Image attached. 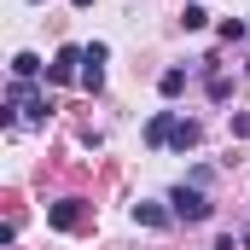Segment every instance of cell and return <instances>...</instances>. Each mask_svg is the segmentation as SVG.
<instances>
[{"label":"cell","instance_id":"cell-1","mask_svg":"<svg viewBox=\"0 0 250 250\" xmlns=\"http://www.w3.org/2000/svg\"><path fill=\"white\" fill-rule=\"evenodd\" d=\"M169 204H175V221H209V198H204L198 187H175Z\"/></svg>","mask_w":250,"mask_h":250},{"label":"cell","instance_id":"cell-2","mask_svg":"<svg viewBox=\"0 0 250 250\" xmlns=\"http://www.w3.org/2000/svg\"><path fill=\"white\" fill-rule=\"evenodd\" d=\"M82 87L87 93H99L105 87V47L93 41V47H82Z\"/></svg>","mask_w":250,"mask_h":250},{"label":"cell","instance_id":"cell-3","mask_svg":"<svg viewBox=\"0 0 250 250\" xmlns=\"http://www.w3.org/2000/svg\"><path fill=\"white\" fill-rule=\"evenodd\" d=\"M47 221H53V227H59V233H70V227H76V221H82V198H59V204H53V209H47Z\"/></svg>","mask_w":250,"mask_h":250},{"label":"cell","instance_id":"cell-4","mask_svg":"<svg viewBox=\"0 0 250 250\" xmlns=\"http://www.w3.org/2000/svg\"><path fill=\"white\" fill-rule=\"evenodd\" d=\"M76 64H82V47H64L59 59L47 64V82H70V76H76Z\"/></svg>","mask_w":250,"mask_h":250},{"label":"cell","instance_id":"cell-5","mask_svg":"<svg viewBox=\"0 0 250 250\" xmlns=\"http://www.w3.org/2000/svg\"><path fill=\"white\" fill-rule=\"evenodd\" d=\"M146 140H151V146H169V140H175V117H169V111H157V117L146 123Z\"/></svg>","mask_w":250,"mask_h":250},{"label":"cell","instance_id":"cell-6","mask_svg":"<svg viewBox=\"0 0 250 250\" xmlns=\"http://www.w3.org/2000/svg\"><path fill=\"white\" fill-rule=\"evenodd\" d=\"M169 215L175 209H163V204H134V221L140 227H169Z\"/></svg>","mask_w":250,"mask_h":250},{"label":"cell","instance_id":"cell-7","mask_svg":"<svg viewBox=\"0 0 250 250\" xmlns=\"http://www.w3.org/2000/svg\"><path fill=\"white\" fill-rule=\"evenodd\" d=\"M157 93H163V99L187 93V70H163V76H157Z\"/></svg>","mask_w":250,"mask_h":250},{"label":"cell","instance_id":"cell-8","mask_svg":"<svg viewBox=\"0 0 250 250\" xmlns=\"http://www.w3.org/2000/svg\"><path fill=\"white\" fill-rule=\"evenodd\" d=\"M12 76H18V82H35V76H41V59H35V53H18V59H12Z\"/></svg>","mask_w":250,"mask_h":250},{"label":"cell","instance_id":"cell-9","mask_svg":"<svg viewBox=\"0 0 250 250\" xmlns=\"http://www.w3.org/2000/svg\"><path fill=\"white\" fill-rule=\"evenodd\" d=\"M175 151H192L198 146V123H175V140H169Z\"/></svg>","mask_w":250,"mask_h":250},{"label":"cell","instance_id":"cell-10","mask_svg":"<svg viewBox=\"0 0 250 250\" xmlns=\"http://www.w3.org/2000/svg\"><path fill=\"white\" fill-rule=\"evenodd\" d=\"M181 23H187V29H204V23H209V12H204V0H192V6H187V18H181Z\"/></svg>","mask_w":250,"mask_h":250},{"label":"cell","instance_id":"cell-11","mask_svg":"<svg viewBox=\"0 0 250 250\" xmlns=\"http://www.w3.org/2000/svg\"><path fill=\"white\" fill-rule=\"evenodd\" d=\"M227 93H233V82H227V76H209V99H215V105H221V99H227Z\"/></svg>","mask_w":250,"mask_h":250},{"label":"cell","instance_id":"cell-12","mask_svg":"<svg viewBox=\"0 0 250 250\" xmlns=\"http://www.w3.org/2000/svg\"><path fill=\"white\" fill-rule=\"evenodd\" d=\"M239 35H250V23H239V18H227V23H221V41H239Z\"/></svg>","mask_w":250,"mask_h":250},{"label":"cell","instance_id":"cell-13","mask_svg":"<svg viewBox=\"0 0 250 250\" xmlns=\"http://www.w3.org/2000/svg\"><path fill=\"white\" fill-rule=\"evenodd\" d=\"M70 6H93V0H70Z\"/></svg>","mask_w":250,"mask_h":250},{"label":"cell","instance_id":"cell-14","mask_svg":"<svg viewBox=\"0 0 250 250\" xmlns=\"http://www.w3.org/2000/svg\"><path fill=\"white\" fill-rule=\"evenodd\" d=\"M245 245H250V233H245Z\"/></svg>","mask_w":250,"mask_h":250}]
</instances>
